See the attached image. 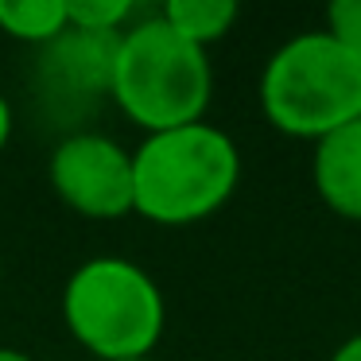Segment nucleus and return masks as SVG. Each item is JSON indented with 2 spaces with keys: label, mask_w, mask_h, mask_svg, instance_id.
<instances>
[{
  "label": "nucleus",
  "mask_w": 361,
  "mask_h": 361,
  "mask_svg": "<svg viewBox=\"0 0 361 361\" xmlns=\"http://www.w3.org/2000/svg\"><path fill=\"white\" fill-rule=\"evenodd\" d=\"M241 183V152L218 125L152 133L133 152V214L156 226H195L218 214Z\"/></svg>",
  "instance_id": "1"
},
{
  "label": "nucleus",
  "mask_w": 361,
  "mask_h": 361,
  "mask_svg": "<svg viewBox=\"0 0 361 361\" xmlns=\"http://www.w3.org/2000/svg\"><path fill=\"white\" fill-rule=\"evenodd\" d=\"M214 71L210 55L156 16L136 20L121 32L109 97L144 133L198 125L210 109Z\"/></svg>",
  "instance_id": "2"
},
{
  "label": "nucleus",
  "mask_w": 361,
  "mask_h": 361,
  "mask_svg": "<svg viewBox=\"0 0 361 361\" xmlns=\"http://www.w3.org/2000/svg\"><path fill=\"white\" fill-rule=\"evenodd\" d=\"M260 109L276 133L319 144L361 121V59L326 32H299L264 63Z\"/></svg>",
  "instance_id": "3"
},
{
  "label": "nucleus",
  "mask_w": 361,
  "mask_h": 361,
  "mask_svg": "<svg viewBox=\"0 0 361 361\" xmlns=\"http://www.w3.org/2000/svg\"><path fill=\"white\" fill-rule=\"evenodd\" d=\"M63 322L97 361L152 357L167 326V303L148 268L125 257H94L63 288Z\"/></svg>",
  "instance_id": "4"
},
{
  "label": "nucleus",
  "mask_w": 361,
  "mask_h": 361,
  "mask_svg": "<svg viewBox=\"0 0 361 361\" xmlns=\"http://www.w3.org/2000/svg\"><path fill=\"white\" fill-rule=\"evenodd\" d=\"M51 190L82 218L113 221L133 214V152L105 133H71L47 164Z\"/></svg>",
  "instance_id": "5"
},
{
  "label": "nucleus",
  "mask_w": 361,
  "mask_h": 361,
  "mask_svg": "<svg viewBox=\"0 0 361 361\" xmlns=\"http://www.w3.org/2000/svg\"><path fill=\"white\" fill-rule=\"evenodd\" d=\"M121 32H78L66 27L55 43L39 47V86L55 105H86L109 97Z\"/></svg>",
  "instance_id": "6"
},
{
  "label": "nucleus",
  "mask_w": 361,
  "mask_h": 361,
  "mask_svg": "<svg viewBox=\"0 0 361 361\" xmlns=\"http://www.w3.org/2000/svg\"><path fill=\"white\" fill-rule=\"evenodd\" d=\"M311 179L326 210L345 221H361V121L314 144Z\"/></svg>",
  "instance_id": "7"
},
{
  "label": "nucleus",
  "mask_w": 361,
  "mask_h": 361,
  "mask_svg": "<svg viewBox=\"0 0 361 361\" xmlns=\"http://www.w3.org/2000/svg\"><path fill=\"white\" fill-rule=\"evenodd\" d=\"M237 16H241V8H237L233 0H167L164 8H159V20L175 35H183L187 43H195L202 51L210 43L226 39L233 32Z\"/></svg>",
  "instance_id": "8"
},
{
  "label": "nucleus",
  "mask_w": 361,
  "mask_h": 361,
  "mask_svg": "<svg viewBox=\"0 0 361 361\" xmlns=\"http://www.w3.org/2000/svg\"><path fill=\"white\" fill-rule=\"evenodd\" d=\"M0 32L16 43L47 47L66 32V0H0Z\"/></svg>",
  "instance_id": "9"
},
{
  "label": "nucleus",
  "mask_w": 361,
  "mask_h": 361,
  "mask_svg": "<svg viewBox=\"0 0 361 361\" xmlns=\"http://www.w3.org/2000/svg\"><path fill=\"white\" fill-rule=\"evenodd\" d=\"M133 0H66V27L78 32H125Z\"/></svg>",
  "instance_id": "10"
},
{
  "label": "nucleus",
  "mask_w": 361,
  "mask_h": 361,
  "mask_svg": "<svg viewBox=\"0 0 361 361\" xmlns=\"http://www.w3.org/2000/svg\"><path fill=\"white\" fill-rule=\"evenodd\" d=\"M326 35L361 59V0H334L326 8Z\"/></svg>",
  "instance_id": "11"
},
{
  "label": "nucleus",
  "mask_w": 361,
  "mask_h": 361,
  "mask_svg": "<svg viewBox=\"0 0 361 361\" xmlns=\"http://www.w3.org/2000/svg\"><path fill=\"white\" fill-rule=\"evenodd\" d=\"M330 361H361V330L345 338V342L338 345L334 353H330Z\"/></svg>",
  "instance_id": "12"
},
{
  "label": "nucleus",
  "mask_w": 361,
  "mask_h": 361,
  "mask_svg": "<svg viewBox=\"0 0 361 361\" xmlns=\"http://www.w3.org/2000/svg\"><path fill=\"white\" fill-rule=\"evenodd\" d=\"M8 140H12V105H8V97L0 94V156H4Z\"/></svg>",
  "instance_id": "13"
},
{
  "label": "nucleus",
  "mask_w": 361,
  "mask_h": 361,
  "mask_svg": "<svg viewBox=\"0 0 361 361\" xmlns=\"http://www.w3.org/2000/svg\"><path fill=\"white\" fill-rule=\"evenodd\" d=\"M0 361H35V357H27L24 350H12V345H0Z\"/></svg>",
  "instance_id": "14"
},
{
  "label": "nucleus",
  "mask_w": 361,
  "mask_h": 361,
  "mask_svg": "<svg viewBox=\"0 0 361 361\" xmlns=\"http://www.w3.org/2000/svg\"><path fill=\"white\" fill-rule=\"evenodd\" d=\"M0 283H4V264H0Z\"/></svg>",
  "instance_id": "15"
},
{
  "label": "nucleus",
  "mask_w": 361,
  "mask_h": 361,
  "mask_svg": "<svg viewBox=\"0 0 361 361\" xmlns=\"http://www.w3.org/2000/svg\"><path fill=\"white\" fill-rule=\"evenodd\" d=\"M140 361H156V357H140Z\"/></svg>",
  "instance_id": "16"
}]
</instances>
